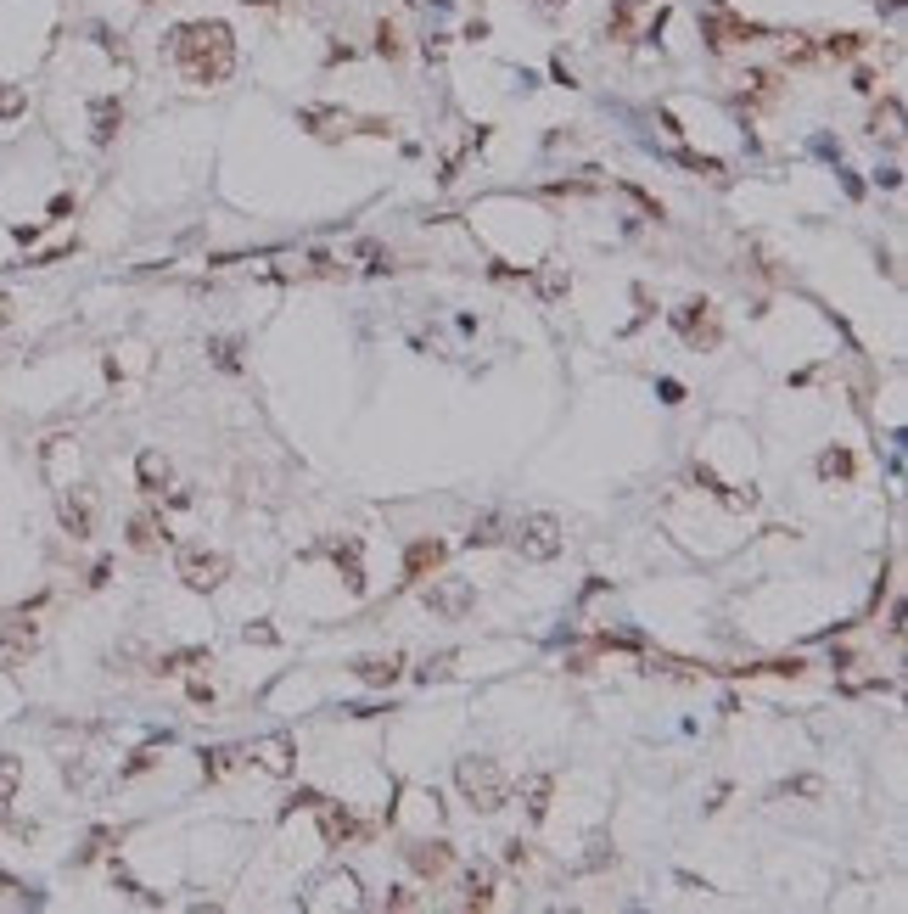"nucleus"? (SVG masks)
Returning <instances> with one entry per match:
<instances>
[{
	"instance_id": "12",
	"label": "nucleus",
	"mask_w": 908,
	"mask_h": 914,
	"mask_svg": "<svg viewBox=\"0 0 908 914\" xmlns=\"http://www.w3.org/2000/svg\"><path fill=\"white\" fill-rule=\"evenodd\" d=\"M757 23H740V17H729V12H718V17H707V40L724 51V45H752L757 40Z\"/></svg>"
},
{
	"instance_id": "3",
	"label": "nucleus",
	"mask_w": 908,
	"mask_h": 914,
	"mask_svg": "<svg viewBox=\"0 0 908 914\" xmlns=\"http://www.w3.org/2000/svg\"><path fill=\"white\" fill-rule=\"evenodd\" d=\"M174 572H180L185 589H197V595H208V589H219L230 578V556H219V550H202V544H185L180 556H174Z\"/></svg>"
},
{
	"instance_id": "26",
	"label": "nucleus",
	"mask_w": 908,
	"mask_h": 914,
	"mask_svg": "<svg viewBox=\"0 0 908 914\" xmlns=\"http://www.w3.org/2000/svg\"><path fill=\"white\" fill-rule=\"evenodd\" d=\"M852 466H858L852 449H824L819 455V477H852Z\"/></svg>"
},
{
	"instance_id": "8",
	"label": "nucleus",
	"mask_w": 908,
	"mask_h": 914,
	"mask_svg": "<svg viewBox=\"0 0 908 914\" xmlns=\"http://www.w3.org/2000/svg\"><path fill=\"white\" fill-rule=\"evenodd\" d=\"M673 326H679L690 343H701V348L718 343V320H712V303H684L679 315H673Z\"/></svg>"
},
{
	"instance_id": "22",
	"label": "nucleus",
	"mask_w": 908,
	"mask_h": 914,
	"mask_svg": "<svg viewBox=\"0 0 908 914\" xmlns=\"http://www.w3.org/2000/svg\"><path fill=\"white\" fill-rule=\"evenodd\" d=\"M17 786H23V763L12 752H0V808L17 797Z\"/></svg>"
},
{
	"instance_id": "23",
	"label": "nucleus",
	"mask_w": 908,
	"mask_h": 914,
	"mask_svg": "<svg viewBox=\"0 0 908 914\" xmlns=\"http://www.w3.org/2000/svg\"><path fill=\"white\" fill-rule=\"evenodd\" d=\"M740 85H746L740 96H746V101H757V107H768V101L780 96V90H774V73H746Z\"/></svg>"
},
{
	"instance_id": "25",
	"label": "nucleus",
	"mask_w": 908,
	"mask_h": 914,
	"mask_svg": "<svg viewBox=\"0 0 908 914\" xmlns=\"http://www.w3.org/2000/svg\"><path fill=\"white\" fill-rule=\"evenodd\" d=\"M780 57L802 68V62H813V57H819V45H813L808 34H785V40H780Z\"/></svg>"
},
{
	"instance_id": "5",
	"label": "nucleus",
	"mask_w": 908,
	"mask_h": 914,
	"mask_svg": "<svg viewBox=\"0 0 908 914\" xmlns=\"http://www.w3.org/2000/svg\"><path fill=\"white\" fill-rule=\"evenodd\" d=\"M516 550H522L527 561H555L561 556V544H567V533H561V522H555L550 511H533V516H522L516 522Z\"/></svg>"
},
{
	"instance_id": "18",
	"label": "nucleus",
	"mask_w": 908,
	"mask_h": 914,
	"mask_svg": "<svg viewBox=\"0 0 908 914\" xmlns=\"http://www.w3.org/2000/svg\"><path fill=\"white\" fill-rule=\"evenodd\" d=\"M499 528H505V522H499V511L477 516V522H471V533H466V544H471V550H488V544H499V539H505Z\"/></svg>"
},
{
	"instance_id": "33",
	"label": "nucleus",
	"mask_w": 908,
	"mask_h": 914,
	"mask_svg": "<svg viewBox=\"0 0 908 914\" xmlns=\"http://www.w3.org/2000/svg\"><path fill=\"white\" fill-rule=\"evenodd\" d=\"M376 51H382V57H398V29H393V23L376 29Z\"/></svg>"
},
{
	"instance_id": "24",
	"label": "nucleus",
	"mask_w": 908,
	"mask_h": 914,
	"mask_svg": "<svg viewBox=\"0 0 908 914\" xmlns=\"http://www.w3.org/2000/svg\"><path fill=\"white\" fill-rule=\"evenodd\" d=\"M118 124H124V107H118V101H101V107H96V141L107 146L118 135Z\"/></svg>"
},
{
	"instance_id": "2",
	"label": "nucleus",
	"mask_w": 908,
	"mask_h": 914,
	"mask_svg": "<svg viewBox=\"0 0 908 914\" xmlns=\"http://www.w3.org/2000/svg\"><path fill=\"white\" fill-rule=\"evenodd\" d=\"M454 786H460V797H466L477 814H499V808L511 802V780H505V769H499L494 757H460Z\"/></svg>"
},
{
	"instance_id": "19",
	"label": "nucleus",
	"mask_w": 908,
	"mask_h": 914,
	"mask_svg": "<svg viewBox=\"0 0 908 914\" xmlns=\"http://www.w3.org/2000/svg\"><path fill=\"white\" fill-rule=\"evenodd\" d=\"M897 124H903V107H897V101L886 96V101L875 107V118H869V129H875V135H886V141H897V135H903Z\"/></svg>"
},
{
	"instance_id": "30",
	"label": "nucleus",
	"mask_w": 908,
	"mask_h": 914,
	"mask_svg": "<svg viewBox=\"0 0 908 914\" xmlns=\"http://www.w3.org/2000/svg\"><path fill=\"white\" fill-rule=\"evenodd\" d=\"M824 51H830V57H858V51H864V34H830V40H824Z\"/></svg>"
},
{
	"instance_id": "15",
	"label": "nucleus",
	"mask_w": 908,
	"mask_h": 914,
	"mask_svg": "<svg viewBox=\"0 0 908 914\" xmlns=\"http://www.w3.org/2000/svg\"><path fill=\"white\" fill-rule=\"evenodd\" d=\"M438 561H443V544L438 539H415L410 550H404V578H410V584H421Z\"/></svg>"
},
{
	"instance_id": "1",
	"label": "nucleus",
	"mask_w": 908,
	"mask_h": 914,
	"mask_svg": "<svg viewBox=\"0 0 908 914\" xmlns=\"http://www.w3.org/2000/svg\"><path fill=\"white\" fill-rule=\"evenodd\" d=\"M169 57L191 85H225L236 73V34L219 17H197L169 34Z\"/></svg>"
},
{
	"instance_id": "17",
	"label": "nucleus",
	"mask_w": 908,
	"mask_h": 914,
	"mask_svg": "<svg viewBox=\"0 0 908 914\" xmlns=\"http://www.w3.org/2000/svg\"><path fill=\"white\" fill-rule=\"evenodd\" d=\"M169 539V533H163V522H157V516H129V544H135V550H157V544Z\"/></svg>"
},
{
	"instance_id": "27",
	"label": "nucleus",
	"mask_w": 908,
	"mask_h": 914,
	"mask_svg": "<svg viewBox=\"0 0 908 914\" xmlns=\"http://www.w3.org/2000/svg\"><path fill=\"white\" fill-rule=\"evenodd\" d=\"M230 769H236V752H230V746H213V752H202V774H208V780H225Z\"/></svg>"
},
{
	"instance_id": "29",
	"label": "nucleus",
	"mask_w": 908,
	"mask_h": 914,
	"mask_svg": "<svg viewBox=\"0 0 908 914\" xmlns=\"http://www.w3.org/2000/svg\"><path fill=\"white\" fill-rule=\"evenodd\" d=\"M780 797H824V780L819 774H796V780H785Z\"/></svg>"
},
{
	"instance_id": "28",
	"label": "nucleus",
	"mask_w": 908,
	"mask_h": 914,
	"mask_svg": "<svg viewBox=\"0 0 908 914\" xmlns=\"http://www.w3.org/2000/svg\"><path fill=\"white\" fill-rule=\"evenodd\" d=\"M550 791H555V780H550V774H539V780L527 786V814H533V819H544V814H550Z\"/></svg>"
},
{
	"instance_id": "6",
	"label": "nucleus",
	"mask_w": 908,
	"mask_h": 914,
	"mask_svg": "<svg viewBox=\"0 0 908 914\" xmlns=\"http://www.w3.org/2000/svg\"><path fill=\"white\" fill-rule=\"evenodd\" d=\"M421 600H426V612H438V617H449V623H460V617L477 606V589H471L466 578H432V584L421 589Z\"/></svg>"
},
{
	"instance_id": "7",
	"label": "nucleus",
	"mask_w": 908,
	"mask_h": 914,
	"mask_svg": "<svg viewBox=\"0 0 908 914\" xmlns=\"http://www.w3.org/2000/svg\"><path fill=\"white\" fill-rule=\"evenodd\" d=\"M57 516H62V533H68L73 544H85L90 533H96V500H90V488H62Z\"/></svg>"
},
{
	"instance_id": "38",
	"label": "nucleus",
	"mask_w": 908,
	"mask_h": 914,
	"mask_svg": "<svg viewBox=\"0 0 908 914\" xmlns=\"http://www.w3.org/2000/svg\"><path fill=\"white\" fill-rule=\"evenodd\" d=\"M544 6H561V0H544Z\"/></svg>"
},
{
	"instance_id": "34",
	"label": "nucleus",
	"mask_w": 908,
	"mask_h": 914,
	"mask_svg": "<svg viewBox=\"0 0 908 914\" xmlns=\"http://www.w3.org/2000/svg\"><path fill=\"white\" fill-rule=\"evenodd\" d=\"M387 909H421V898H415L410 886H398V892H387Z\"/></svg>"
},
{
	"instance_id": "20",
	"label": "nucleus",
	"mask_w": 908,
	"mask_h": 914,
	"mask_svg": "<svg viewBox=\"0 0 908 914\" xmlns=\"http://www.w3.org/2000/svg\"><path fill=\"white\" fill-rule=\"evenodd\" d=\"M331 556H337V567H342V578H348V589H354V595H365V572H359V544H337Z\"/></svg>"
},
{
	"instance_id": "13",
	"label": "nucleus",
	"mask_w": 908,
	"mask_h": 914,
	"mask_svg": "<svg viewBox=\"0 0 908 914\" xmlns=\"http://www.w3.org/2000/svg\"><path fill=\"white\" fill-rule=\"evenodd\" d=\"M398 673H404V662H398V657H359L354 662V679H359V685H376V690L398 685Z\"/></svg>"
},
{
	"instance_id": "9",
	"label": "nucleus",
	"mask_w": 908,
	"mask_h": 914,
	"mask_svg": "<svg viewBox=\"0 0 908 914\" xmlns=\"http://www.w3.org/2000/svg\"><path fill=\"white\" fill-rule=\"evenodd\" d=\"M314 808H320V830H326V842L331 847H342V842H354V836H365V825H359L354 814H348V808H337V802H314Z\"/></svg>"
},
{
	"instance_id": "21",
	"label": "nucleus",
	"mask_w": 908,
	"mask_h": 914,
	"mask_svg": "<svg viewBox=\"0 0 908 914\" xmlns=\"http://www.w3.org/2000/svg\"><path fill=\"white\" fill-rule=\"evenodd\" d=\"M303 124H314V135L337 141V135H348V129H354V118H348V113H303Z\"/></svg>"
},
{
	"instance_id": "16",
	"label": "nucleus",
	"mask_w": 908,
	"mask_h": 914,
	"mask_svg": "<svg viewBox=\"0 0 908 914\" xmlns=\"http://www.w3.org/2000/svg\"><path fill=\"white\" fill-rule=\"evenodd\" d=\"M135 477H141V488H146V494H163V488L174 483V466H169L163 455H157V449H146V455L135 460Z\"/></svg>"
},
{
	"instance_id": "31",
	"label": "nucleus",
	"mask_w": 908,
	"mask_h": 914,
	"mask_svg": "<svg viewBox=\"0 0 908 914\" xmlns=\"http://www.w3.org/2000/svg\"><path fill=\"white\" fill-rule=\"evenodd\" d=\"M23 107H29V96H23V85H0V124H6V118H17V113H23Z\"/></svg>"
},
{
	"instance_id": "14",
	"label": "nucleus",
	"mask_w": 908,
	"mask_h": 914,
	"mask_svg": "<svg viewBox=\"0 0 908 914\" xmlns=\"http://www.w3.org/2000/svg\"><path fill=\"white\" fill-rule=\"evenodd\" d=\"M494 864H483V858H477V864H471L466 870V909H494Z\"/></svg>"
},
{
	"instance_id": "10",
	"label": "nucleus",
	"mask_w": 908,
	"mask_h": 914,
	"mask_svg": "<svg viewBox=\"0 0 908 914\" xmlns=\"http://www.w3.org/2000/svg\"><path fill=\"white\" fill-rule=\"evenodd\" d=\"M258 769L264 774H292V757H298V741L292 735H264V741L253 746Z\"/></svg>"
},
{
	"instance_id": "35",
	"label": "nucleus",
	"mask_w": 908,
	"mask_h": 914,
	"mask_svg": "<svg viewBox=\"0 0 908 914\" xmlns=\"http://www.w3.org/2000/svg\"><path fill=\"white\" fill-rule=\"evenodd\" d=\"M213 359H219L225 371H236V365H242V359H236V343H213Z\"/></svg>"
},
{
	"instance_id": "37",
	"label": "nucleus",
	"mask_w": 908,
	"mask_h": 914,
	"mask_svg": "<svg viewBox=\"0 0 908 914\" xmlns=\"http://www.w3.org/2000/svg\"><path fill=\"white\" fill-rule=\"evenodd\" d=\"M247 6H253V0H247ZM258 6H275V0H258Z\"/></svg>"
},
{
	"instance_id": "32",
	"label": "nucleus",
	"mask_w": 908,
	"mask_h": 914,
	"mask_svg": "<svg viewBox=\"0 0 908 914\" xmlns=\"http://www.w3.org/2000/svg\"><path fill=\"white\" fill-rule=\"evenodd\" d=\"M454 673V657H438V662H426L421 668V685H432V679H449Z\"/></svg>"
},
{
	"instance_id": "11",
	"label": "nucleus",
	"mask_w": 908,
	"mask_h": 914,
	"mask_svg": "<svg viewBox=\"0 0 908 914\" xmlns=\"http://www.w3.org/2000/svg\"><path fill=\"white\" fill-rule=\"evenodd\" d=\"M404 858H410L415 875H443L454 864V847L449 842H410V847H404Z\"/></svg>"
},
{
	"instance_id": "4",
	"label": "nucleus",
	"mask_w": 908,
	"mask_h": 914,
	"mask_svg": "<svg viewBox=\"0 0 908 914\" xmlns=\"http://www.w3.org/2000/svg\"><path fill=\"white\" fill-rule=\"evenodd\" d=\"M34 651H40V623H34V606L0 617V668H23Z\"/></svg>"
},
{
	"instance_id": "36",
	"label": "nucleus",
	"mask_w": 908,
	"mask_h": 914,
	"mask_svg": "<svg viewBox=\"0 0 908 914\" xmlns=\"http://www.w3.org/2000/svg\"><path fill=\"white\" fill-rule=\"evenodd\" d=\"M12 326V298H6V292H0V331Z\"/></svg>"
}]
</instances>
